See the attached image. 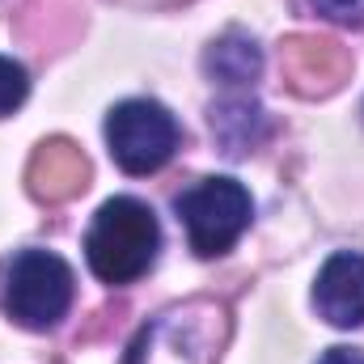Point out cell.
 <instances>
[{"instance_id":"obj_8","label":"cell","mask_w":364,"mask_h":364,"mask_svg":"<svg viewBox=\"0 0 364 364\" xmlns=\"http://www.w3.org/2000/svg\"><path fill=\"white\" fill-rule=\"evenodd\" d=\"M322 17L343 21V26H360L364 21V0H309Z\"/></svg>"},{"instance_id":"obj_1","label":"cell","mask_w":364,"mask_h":364,"mask_svg":"<svg viewBox=\"0 0 364 364\" xmlns=\"http://www.w3.org/2000/svg\"><path fill=\"white\" fill-rule=\"evenodd\" d=\"M161 225L149 203L132 195H114L97 208L85 233V259L102 284H132L157 263Z\"/></svg>"},{"instance_id":"obj_9","label":"cell","mask_w":364,"mask_h":364,"mask_svg":"<svg viewBox=\"0 0 364 364\" xmlns=\"http://www.w3.org/2000/svg\"><path fill=\"white\" fill-rule=\"evenodd\" d=\"M318 364H364V352H356V348H331V352H322Z\"/></svg>"},{"instance_id":"obj_4","label":"cell","mask_w":364,"mask_h":364,"mask_svg":"<svg viewBox=\"0 0 364 364\" xmlns=\"http://www.w3.org/2000/svg\"><path fill=\"white\" fill-rule=\"evenodd\" d=\"M106 144L123 174H157L178 149V123L161 102L127 97L106 114Z\"/></svg>"},{"instance_id":"obj_5","label":"cell","mask_w":364,"mask_h":364,"mask_svg":"<svg viewBox=\"0 0 364 364\" xmlns=\"http://www.w3.org/2000/svg\"><path fill=\"white\" fill-rule=\"evenodd\" d=\"M314 305L339 331L360 326L364 322V255H356V250L331 255L322 263L318 279H314Z\"/></svg>"},{"instance_id":"obj_2","label":"cell","mask_w":364,"mask_h":364,"mask_svg":"<svg viewBox=\"0 0 364 364\" xmlns=\"http://www.w3.org/2000/svg\"><path fill=\"white\" fill-rule=\"evenodd\" d=\"M178 220L186 229V242L199 259H220L237 246V237L250 229L255 216V199L237 178H203L191 191L178 195Z\"/></svg>"},{"instance_id":"obj_7","label":"cell","mask_w":364,"mask_h":364,"mask_svg":"<svg viewBox=\"0 0 364 364\" xmlns=\"http://www.w3.org/2000/svg\"><path fill=\"white\" fill-rule=\"evenodd\" d=\"M26 93H30V77H26V68H21L17 60L0 55V114H13V110L26 102Z\"/></svg>"},{"instance_id":"obj_6","label":"cell","mask_w":364,"mask_h":364,"mask_svg":"<svg viewBox=\"0 0 364 364\" xmlns=\"http://www.w3.org/2000/svg\"><path fill=\"white\" fill-rule=\"evenodd\" d=\"M208 73L220 81V85H250L259 73H263V55L250 38L242 34H229L220 43H212L208 51Z\"/></svg>"},{"instance_id":"obj_3","label":"cell","mask_w":364,"mask_h":364,"mask_svg":"<svg viewBox=\"0 0 364 364\" xmlns=\"http://www.w3.org/2000/svg\"><path fill=\"white\" fill-rule=\"evenodd\" d=\"M4 314L26 331H51L73 305V267L51 250H21L4 267Z\"/></svg>"}]
</instances>
